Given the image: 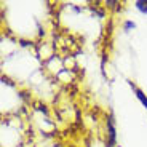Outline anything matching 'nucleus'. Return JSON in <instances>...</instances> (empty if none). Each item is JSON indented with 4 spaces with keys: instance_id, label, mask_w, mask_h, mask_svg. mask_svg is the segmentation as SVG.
<instances>
[{
    "instance_id": "obj_1",
    "label": "nucleus",
    "mask_w": 147,
    "mask_h": 147,
    "mask_svg": "<svg viewBox=\"0 0 147 147\" xmlns=\"http://www.w3.org/2000/svg\"><path fill=\"white\" fill-rule=\"evenodd\" d=\"M107 147H115V141H117V131H115V123L114 117L110 115L107 118Z\"/></svg>"
},
{
    "instance_id": "obj_2",
    "label": "nucleus",
    "mask_w": 147,
    "mask_h": 147,
    "mask_svg": "<svg viewBox=\"0 0 147 147\" xmlns=\"http://www.w3.org/2000/svg\"><path fill=\"white\" fill-rule=\"evenodd\" d=\"M129 85H131V88H133V91L136 93V98H138V99H139V101H141V104H142V106H144V107H146V110H147V96H146V94H144V93H142V91H141V90H139V88H138L136 85H133V83H131V82H129Z\"/></svg>"
},
{
    "instance_id": "obj_3",
    "label": "nucleus",
    "mask_w": 147,
    "mask_h": 147,
    "mask_svg": "<svg viewBox=\"0 0 147 147\" xmlns=\"http://www.w3.org/2000/svg\"><path fill=\"white\" fill-rule=\"evenodd\" d=\"M136 8L141 11V13H144V15H147V0H138L136 3Z\"/></svg>"
},
{
    "instance_id": "obj_4",
    "label": "nucleus",
    "mask_w": 147,
    "mask_h": 147,
    "mask_svg": "<svg viewBox=\"0 0 147 147\" xmlns=\"http://www.w3.org/2000/svg\"><path fill=\"white\" fill-rule=\"evenodd\" d=\"M131 27H134V22H126V24H125V29H131Z\"/></svg>"
}]
</instances>
